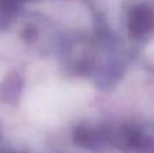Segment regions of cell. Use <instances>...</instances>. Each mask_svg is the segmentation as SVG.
<instances>
[{
    "label": "cell",
    "instance_id": "obj_1",
    "mask_svg": "<svg viewBox=\"0 0 154 153\" xmlns=\"http://www.w3.org/2000/svg\"><path fill=\"white\" fill-rule=\"evenodd\" d=\"M153 15L146 5H138L131 10L128 16V30L135 38H142L152 30Z\"/></svg>",
    "mask_w": 154,
    "mask_h": 153
},
{
    "label": "cell",
    "instance_id": "obj_2",
    "mask_svg": "<svg viewBox=\"0 0 154 153\" xmlns=\"http://www.w3.org/2000/svg\"><path fill=\"white\" fill-rule=\"evenodd\" d=\"M22 88V80L19 79L18 75L12 73L10 75L0 86V98L4 102H14L18 99L19 92Z\"/></svg>",
    "mask_w": 154,
    "mask_h": 153
},
{
    "label": "cell",
    "instance_id": "obj_3",
    "mask_svg": "<svg viewBox=\"0 0 154 153\" xmlns=\"http://www.w3.org/2000/svg\"><path fill=\"white\" fill-rule=\"evenodd\" d=\"M22 2H23V0H0V8H2V11H4V12H7V14L15 12L18 5L20 4Z\"/></svg>",
    "mask_w": 154,
    "mask_h": 153
}]
</instances>
